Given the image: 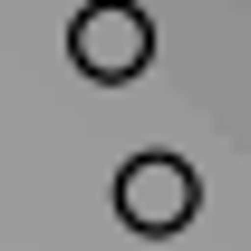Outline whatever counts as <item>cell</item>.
<instances>
[{
    "label": "cell",
    "mask_w": 251,
    "mask_h": 251,
    "mask_svg": "<svg viewBox=\"0 0 251 251\" xmlns=\"http://www.w3.org/2000/svg\"><path fill=\"white\" fill-rule=\"evenodd\" d=\"M68 68H77L87 87H135V77L155 68V20H145L135 0H87V10L68 20Z\"/></svg>",
    "instance_id": "1"
},
{
    "label": "cell",
    "mask_w": 251,
    "mask_h": 251,
    "mask_svg": "<svg viewBox=\"0 0 251 251\" xmlns=\"http://www.w3.org/2000/svg\"><path fill=\"white\" fill-rule=\"evenodd\" d=\"M193 213H203V184H193L184 155H126L116 164V222L135 242H174Z\"/></svg>",
    "instance_id": "2"
}]
</instances>
